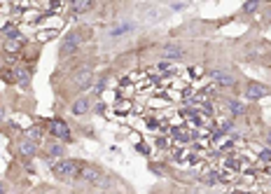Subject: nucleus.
<instances>
[{
  "label": "nucleus",
  "instance_id": "16",
  "mask_svg": "<svg viewBox=\"0 0 271 194\" xmlns=\"http://www.w3.org/2000/svg\"><path fill=\"white\" fill-rule=\"evenodd\" d=\"M227 112L234 117V119H238V117H245V115H248V106H245L243 101L229 99L227 101Z\"/></svg>",
  "mask_w": 271,
  "mask_h": 194
},
{
  "label": "nucleus",
  "instance_id": "4",
  "mask_svg": "<svg viewBox=\"0 0 271 194\" xmlns=\"http://www.w3.org/2000/svg\"><path fill=\"white\" fill-rule=\"evenodd\" d=\"M103 178H105V173H103V168H101L98 164L84 161V166H82V171H80V176H78L75 183L87 185V187H98V185L103 183Z\"/></svg>",
  "mask_w": 271,
  "mask_h": 194
},
{
  "label": "nucleus",
  "instance_id": "12",
  "mask_svg": "<svg viewBox=\"0 0 271 194\" xmlns=\"http://www.w3.org/2000/svg\"><path fill=\"white\" fill-rule=\"evenodd\" d=\"M38 148H40V145H35V143H31V140H26L23 136H19V138H17V155L21 157V161L35 159V157H38Z\"/></svg>",
  "mask_w": 271,
  "mask_h": 194
},
{
  "label": "nucleus",
  "instance_id": "17",
  "mask_svg": "<svg viewBox=\"0 0 271 194\" xmlns=\"http://www.w3.org/2000/svg\"><path fill=\"white\" fill-rule=\"evenodd\" d=\"M94 10V0H72L70 3V12L72 19H78V14H84V12Z\"/></svg>",
  "mask_w": 271,
  "mask_h": 194
},
{
  "label": "nucleus",
  "instance_id": "8",
  "mask_svg": "<svg viewBox=\"0 0 271 194\" xmlns=\"http://www.w3.org/2000/svg\"><path fill=\"white\" fill-rule=\"evenodd\" d=\"M68 155V145L61 143V140H56V138H47L44 140V157L52 161H61L66 159Z\"/></svg>",
  "mask_w": 271,
  "mask_h": 194
},
{
  "label": "nucleus",
  "instance_id": "25",
  "mask_svg": "<svg viewBox=\"0 0 271 194\" xmlns=\"http://www.w3.org/2000/svg\"><path fill=\"white\" fill-rule=\"evenodd\" d=\"M257 157H260L262 161H266V164H271V150H266V148H262V150H257Z\"/></svg>",
  "mask_w": 271,
  "mask_h": 194
},
{
  "label": "nucleus",
  "instance_id": "32",
  "mask_svg": "<svg viewBox=\"0 0 271 194\" xmlns=\"http://www.w3.org/2000/svg\"><path fill=\"white\" fill-rule=\"evenodd\" d=\"M110 194H115V192H110Z\"/></svg>",
  "mask_w": 271,
  "mask_h": 194
},
{
  "label": "nucleus",
  "instance_id": "5",
  "mask_svg": "<svg viewBox=\"0 0 271 194\" xmlns=\"http://www.w3.org/2000/svg\"><path fill=\"white\" fill-rule=\"evenodd\" d=\"M70 87L75 89V91H87V89H91L94 87V70L89 66L78 68L70 78Z\"/></svg>",
  "mask_w": 271,
  "mask_h": 194
},
{
  "label": "nucleus",
  "instance_id": "1",
  "mask_svg": "<svg viewBox=\"0 0 271 194\" xmlns=\"http://www.w3.org/2000/svg\"><path fill=\"white\" fill-rule=\"evenodd\" d=\"M89 33H91V31L84 26H78V28H72V31H68V33L61 38V44H59V59H61V61H68V59H72L75 54H80L82 44L89 40L87 38Z\"/></svg>",
  "mask_w": 271,
  "mask_h": 194
},
{
  "label": "nucleus",
  "instance_id": "22",
  "mask_svg": "<svg viewBox=\"0 0 271 194\" xmlns=\"http://www.w3.org/2000/svg\"><path fill=\"white\" fill-rule=\"evenodd\" d=\"M257 10H260V3H257V0H248V3L241 5V14H255Z\"/></svg>",
  "mask_w": 271,
  "mask_h": 194
},
{
  "label": "nucleus",
  "instance_id": "15",
  "mask_svg": "<svg viewBox=\"0 0 271 194\" xmlns=\"http://www.w3.org/2000/svg\"><path fill=\"white\" fill-rule=\"evenodd\" d=\"M91 112V101L87 99V96H80V99H75L70 103V115L75 117H84Z\"/></svg>",
  "mask_w": 271,
  "mask_h": 194
},
{
  "label": "nucleus",
  "instance_id": "11",
  "mask_svg": "<svg viewBox=\"0 0 271 194\" xmlns=\"http://www.w3.org/2000/svg\"><path fill=\"white\" fill-rule=\"evenodd\" d=\"M133 31H136V21H131V19H122V21H117L115 26L108 31V38L110 40H122L124 35H131Z\"/></svg>",
  "mask_w": 271,
  "mask_h": 194
},
{
  "label": "nucleus",
  "instance_id": "9",
  "mask_svg": "<svg viewBox=\"0 0 271 194\" xmlns=\"http://www.w3.org/2000/svg\"><path fill=\"white\" fill-rule=\"evenodd\" d=\"M269 94H271V89L266 87V84H262V82H255V80H248V82H245V87H243V96L250 101V103L266 99Z\"/></svg>",
  "mask_w": 271,
  "mask_h": 194
},
{
  "label": "nucleus",
  "instance_id": "21",
  "mask_svg": "<svg viewBox=\"0 0 271 194\" xmlns=\"http://www.w3.org/2000/svg\"><path fill=\"white\" fill-rule=\"evenodd\" d=\"M0 82L17 84V80H14V66H0Z\"/></svg>",
  "mask_w": 271,
  "mask_h": 194
},
{
  "label": "nucleus",
  "instance_id": "7",
  "mask_svg": "<svg viewBox=\"0 0 271 194\" xmlns=\"http://www.w3.org/2000/svg\"><path fill=\"white\" fill-rule=\"evenodd\" d=\"M159 56H161V61L176 63V61H183L185 56H187V50H185L180 42H166L164 47H161Z\"/></svg>",
  "mask_w": 271,
  "mask_h": 194
},
{
  "label": "nucleus",
  "instance_id": "27",
  "mask_svg": "<svg viewBox=\"0 0 271 194\" xmlns=\"http://www.w3.org/2000/svg\"><path fill=\"white\" fill-rule=\"evenodd\" d=\"M155 145L159 148V150H166V148H168V140H166V138H157Z\"/></svg>",
  "mask_w": 271,
  "mask_h": 194
},
{
  "label": "nucleus",
  "instance_id": "30",
  "mask_svg": "<svg viewBox=\"0 0 271 194\" xmlns=\"http://www.w3.org/2000/svg\"><path fill=\"white\" fill-rule=\"evenodd\" d=\"M264 140H266V145L271 148V129H266V131H264Z\"/></svg>",
  "mask_w": 271,
  "mask_h": 194
},
{
  "label": "nucleus",
  "instance_id": "14",
  "mask_svg": "<svg viewBox=\"0 0 271 194\" xmlns=\"http://www.w3.org/2000/svg\"><path fill=\"white\" fill-rule=\"evenodd\" d=\"M14 80L21 89H28L31 87V80H33V68L31 66H14Z\"/></svg>",
  "mask_w": 271,
  "mask_h": 194
},
{
  "label": "nucleus",
  "instance_id": "2",
  "mask_svg": "<svg viewBox=\"0 0 271 194\" xmlns=\"http://www.w3.org/2000/svg\"><path fill=\"white\" fill-rule=\"evenodd\" d=\"M82 166H84L82 159H70V157H66V159L52 164V176H54L56 180H61V183H75L80 171H82Z\"/></svg>",
  "mask_w": 271,
  "mask_h": 194
},
{
  "label": "nucleus",
  "instance_id": "6",
  "mask_svg": "<svg viewBox=\"0 0 271 194\" xmlns=\"http://www.w3.org/2000/svg\"><path fill=\"white\" fill-rule=\"evenodd\" d=\"M208 78L213 80L215 87H222V89H234L236 87V75L232 70H225V68H210L208 70Z\"/></svg>",
  "mask_w": 271,
  "mask_h": 194
},
{
  "label": "nucleus",
  "instance_id": "23",
  "mask_svg": "<svg viewBox=\"0 0 271 194\" xmlns=\"http://www.w3.org/2000/svg\"><path fill=\"white\" fill-rule=\"evenodd\" d=\"M136 152L143 155V157H150V155H152V148H150L147 143H143V140H138V143H136Z\"/></svg>",
  "mask_w": 271,
  "mask_h": 194
},
{
  "label": "nucleus",
  "instance_id": "20",
  "mask_svg": "<svg viewBox=\"0 0 271 194\" xmlns=\"http://www.w3.org/2000/svg\"><path fill=\"white\" fill-rule=\"evenodd\" d=\"M133 110V103H131V99H119V101H115V112L117 115H129V112Z\"/></svg>",
  "mask_w": 271,
  "mask_h": 194
},
{
  "label": "nucleus",
  "instance_id": "26",
  "mask_svg": "<svg viewBox=\"0 0 271 194\" xmlns=\"http://www.w3.org/2000/svg\"><path fill=\"white\" fill-rule=\"evenodd\" d=\"M5 124H7V110H5V106L0 103V129H5Z\"/></svg>",
  "mask_w": 271,
  "mask_h": 194
},
{
  "label": "nucleus",
  "instance_id": "10",
  "mask_svg": "<svg viewBox=\"0 0 271 194\" xmlns=\"http://www.w3.org/2000/svg\"><path fill=\"white\" fill-rule=\"evenodd\" d=\"M269 56H271V47H266L264 42L248 44V47H245V59H248V61H262V63H266V61H271Z\"/></svg>",
  "mask_w": 271,
  "mask_h": 194
},
{
  "label": "nucleus",
  "instance_id": "28",
  "mask_svg": "<svg viewBox=\"0 0 271 194\" xmlns=\"http://www.w3.org/2000/svg\"><path fill=\"white\" fill-rule=\"evenodd\" d=\"M94 112H96V115H103V112H105V103H103V101H98V103L94 106Z\"/></svg>",
  "mask_w": 271,
  "mask_h": 194
},
{
  "label": "nucleus",
  "instance_id": "13",
  "mask_svg": "<svg viewBox=\"0 0 271 194\" xmlns=\"http://www.w3.org/2000/svg\"><path fill=\"white\" fill-rule=\"evenodd\" d=\"M21 136L26 140H31V143H35V145H42L44 140H47V129H44L42 124H31V127L23 129Z\"/></svg>",
  "mask_w": 271,
  "mask_h": 194
},
{
  "label": "nucleus",
  "instance_id": "24",
  "mask_svg": "<svg viewBox=\"0 0 271 194\" xmlns=\"http://www.w3.org/2000/svg\"><path fill=\"white\" fill-rule=\"evenodd\" d=\"M150 171L157 173V176H166V171H164V164H155V161L150 164Z\"/></svg>",
  "mask_w": 271,
  "mask_h": 194
},
{
  "label": "nucleus",
  "instance_id": "31",
  "mask_svg": "<svg viewBox=\"0 0 271 194\" xmlns=\"http://www.w3.org/2000/svg\"><path fill=\"white\" fill-rule=\"evenodd\" d=\"M266 17H269V19H271V7H269V10H266Z\"/></svg>",
  "mask_w": 271,
  "mask_h": 194
},
{
  "label": "nucleus",
  "instance_id": "19",
  "mask_svg": "<svg viewBox=\"0 0 271 194\" xmlns=\"http://www.w3.org/2000/svg\"><path fill=\"white\" fill-rule=\"evenodd\" d=\"M23 47H26V42H21V40H5V42H3V50H5L7 54H12L14 59L21 56Z\"/></svg>",
  "mask_w": 271,
  "mask_h": 194
},
{
  "label": "nucleus",
  "instance_id": "29",
  "mask_svg": "<svg viewBox=\"0 0 271 194\" xmlns=\"http://www.w3.org/2000/svg\"><path fill=\"white\" fill-rule=\"evenodd\" d=\"M7 192H10V185H7V180L0 178V194H7Z\"/></svg>",
  "mask_w": 271,
  "mask_h": 194
},
{
  "label": "nucleus",
  "instance_id": "3",
  "mask_svg": "<svg viewBox=\"0 0 271 194\" xmlns=\"http://www.w3.org/2000/svg\"><path fill=\"white\" fill-rule=\"evenodd\" d=\"M40 124H42V127L47 129V133H50V138L61 140V143H66V145H70L72 140H75L70 124H68L66 119H61V117H50V119H42Z\"/></svg>",
  "mask_w": 271,
  "mask_h": 194
},
{
  "label": "nucleus",
  "instance_id": "18",
  "mask_svg": "<svg viewBox=\"0 0 271 194\" xmlns=\"http://www.w3.org/2000/svg\"><path fill=\"white\" fill-rule=\"evenodd\" d=\"M108 82H110V70L98 72V80H96V82H94V87H91V91H94V96H96V99H101V94L105 91Z\"/></svg>",
  "mask_w": 271,
  "mask_h": 194
}]
</instances>
